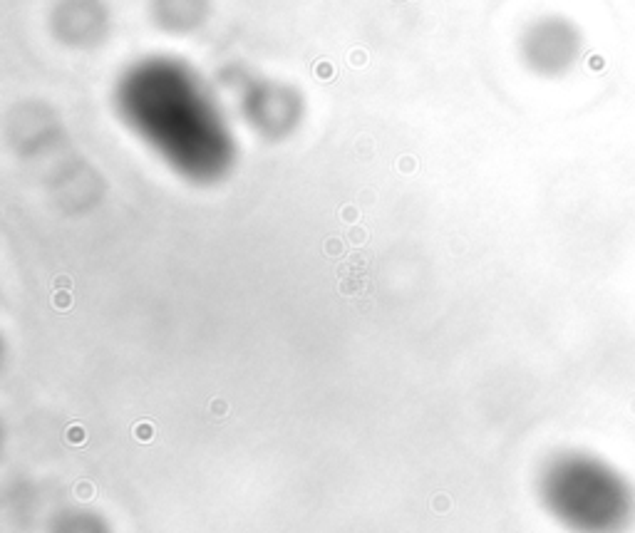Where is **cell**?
<instances>
[{"label": "cell", "mask_w": 635, "mask_h": 533, "mask_svg": "<svg viewBox=\"0 0 635 533\" xmlns=\"http://www.w3.org/2000/svg\"><path fill=\"white\" fill-rule=\"evenodd\" d=\"M122 107L174 166L194 179H213L231 164V136L201 87L176 67H147L127 79Z\"/></svg>", "instance_id": "obj_1"}, {"label": "cell", "mask_w": 635, "mask_h": 533, "mask_svg": "<svg viewBox=\"0 0 635 533\" xmlns=\"http://www.w3.org/2000/svg\"><path fill=\"white\" fill-rule=\"evenodd\" d=\"M541 496L551 514L576 533H618L633 516V489L603 459L568 452L541 474Z\"/></svg>", "instance_id": "obj_2"}, {"label": "cell", "mask_w": 635, "mask_h": 533, "mask_svg": "<svg viewBox=\"0 0 635 533\" xmlns=\"http://www.w3.org/2000/svg\"><path fill=\"white\" fill-rule=\"evenodd\" d=\"M523 60L526 65L546 77H558L568 72L576 60L581 58L583 38L581 30L571 20L561 15H548V18L536 20L529 33L523 35Z\"/></svg>", "instance_id": "obj_3"}, {"label": "cell", "mask_w": 635, "mask_h": 533, "mask_svg": "<svg viewBox=\"0 0 635 533\" xmlns=\"http://www.w3.org/2000/svg\"><path fill=\"white\" fill-rule=\"evenodd\" d=\"M52 533H107L102 521L97 516H87V514H72L60 518L58 526Z\"/></svg>", "instance_id": "obj_4"}]
</instances>
